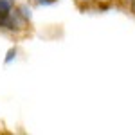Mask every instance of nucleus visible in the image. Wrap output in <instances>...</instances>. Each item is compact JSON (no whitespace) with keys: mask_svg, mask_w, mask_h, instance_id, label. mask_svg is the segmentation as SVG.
<instances>
[{"mask_svg":"<svg viewBox=\"0 0 135 135\" xmlns=\"http://www.w3.org/2000/svg\"><path fill=\"white\" fill-rule=\"evenodd\" d=\"M29 22L20 13L15 0H0V29L7 32H23Z\"/></svg>","mask_w":135,"mask_h":135,"instance_id":"obj_1","label":"nucleus"},{"mask_svg":"<svg viewBox=\"0 0 135 135\" xmlns=\"http://www.w3.org/2000/svg\"><path fill=\"white\" fill-rule=\"evenodd\" d=\"M58 0H27V4H34V6H52Z\"/></svg>","mask_w":135,"mask_h":135,"instance_id":"obj_2","label":"nucleus"},{"mask_svg":"<svg viewBox=\"0 0 135 135\" xmlns=\"http://www.w3.org/2000/svg\"><path fill=\"white\" fill-rule=\"evenodd\" d=\"M15 58H16V49H9V52H7V58H6V63H11Z\"/></svg>","mask_w":135,"mask_h":135,"instance_id":"obj_3","label":"nucleus"},{"mask_svg":"<svg viewBox=\"0 0 135 135\" xmlns=\"http://www.w3.org/2000/svg\"><path fill=\"white\" fill-rule=\"evenodd\" d=\"M130 6H132V9H133V13H135V0L132 2V4H130Z\"/></svg>","mask_w":135,"mask_h":135,"instance_id":"obj_4","label":"nucleus"},{"mask_svg":"<svg viewBox=\"0 0 135 135\" xmlns=\"http://www.w3.org/2000/svg\"><path fill=\"white\" fill-rule=\"evenodd\" d=\"M78 2H86V4H90V2H94V0H78Z\"/></svg>","mask_w":135,"mask_h":135,"instance_id":"obj_5","label":"nucleus"}]
</instances>
